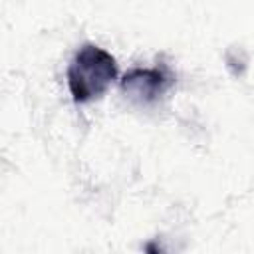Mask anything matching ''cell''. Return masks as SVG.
<instances>
[{"label":"cell","mask_w":254,"mask_h":254,"mask_svg":"<svg viewBox=\"0 0 254 254\" xmlns=\"http://www.w3.org/2000/svg\"><path fill=\"white\" fill-rule=\"evenodd\" d=\"M115 79V58L95 44H83L67 67V87L75 103H87L101 97Z\"/></svg>","instance_id":"cell-1"},{"label":"cell","mask_w":254,"mask_h":254,"mask_svg":"<svg viewBox=\"0 0 254 254\" xmlns=\"http://www.w3.org/2000/svg\"><path fill=\"white\" fill-rule=\"evenodd\" d=\"M173 83V75L167 67H135L121 79V89L141 103H151L161 97Z\"/></svg>","instance_id":"cell-2"}]
</instances>
